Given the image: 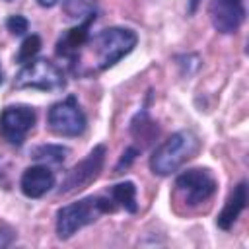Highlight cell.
<instances>
[{"label":"cell","mask_w":249,"mask_h":249,"mask_svg":"<svg viewBox=\"0 0 249 249\" xmlns=\"http://www.w3.org/2000/svg\"><path fill=\"white\" fill-rule=\"evenodd\" d=\"M136 41H138L136 33L124 27H109L93 35V39H88L84 47H89V53L93 56L88 74L111 68L115 62H119L136 47Z\"/></svg>","instance_id":"6da1fadb"},{"label":"cell","mask_w":249,"mask_h":249,"mask_svg":"<svg viewBox=\"0 0 249 249\" xmlns=\"http://www.w3.org/2000/svg\"><path fill=\"white\" fill-rule=\"evenodd\" d=\"M198 152H200V140L196 138V134L191 130H179L154 150L150 158V169L161 177L171 175L183 163L193 160Z\"/></svg>","instance_id":"7a4b0ae2"},{"label":"cell","mask_w":249,"mask_h":249,"mask_svg":"<svg viewBox=\"0 0 249 249\" xmlns=\"http://www.w3.org/2000/svg\"><path fill=\"white\" fill-rule=\"evenodd\" d=\"M115 212L113 198L105 196H88L78 202L66 204L56 212V233L60 239L72 237L78 230L97 220L99 214Z\"/></svg>","instance_id":"3957f363"},{"label":"cell","mask_w":249,"mask_h":249,"mask_svg":"<svg viewBox=\"0 0 249 249\" xmlns=\"http://www.w3.org/2000/svg\"><path fill=\"white\" fill-rule=\"evenodd\" d=\"M66 84L62 70L47 60V58H37L25 62V66L18 72L14 86L18 89H41V91H56L62 89Z\"/></svg>","instance_id":"277c9868"},{"label":"cell","mask_w":249,"mask_h":249,"mask_svg":"<svg viewBox=\"0 0 249 249\" xmlns=\"http://www.w3.org/2000/svg\"><path fill=\"white\" fill-rule=\"evenodd\" d=\"M47 121H49L51 130L60 136H80L88 124L86 115L80 109L74 95H68L66 99L54 103L49 109Z\"/></svg>","instance_id":"5b68a950"},{"label":"cell","mask_w":249,"mask_h":249,"mask_svg":"<svg viewBox=\"0 0 249 249\" xmlns=\"http://www.w3.org/2000/svg\"><path fill=\"white\" fill-rule=\"evenodd\" d=\"M105 163V146L99 144L95 146L80 163H76L64 177L62 187H60V195H68V193H76L82 191L86 187H89L101 173Z\"/></svg>","instance_id":"8992f818"},{"label":"cell","mask_w":249,"mask_h":249,"mask_svg":"<svg viewBox=\"0 0 249 249\" xmlns=\"http://www.w3.org/2000/svg\"><path fill=\"white\" fill-rule=\"evenodd\" d=\"M175 187L183 202H187L189 206H196L200 202H206L216 193L218 183L208 169H187L177 177Z\"/></svg>","instance_id":"52a82bcc"},{"label":"cell","mask_w":249,"mask_h":249,"mask_svg":"<svg viewBox=\"0 0 249 249\" xmlns=\"http://www.w3.org/2000/svg\"><path fill=\"white\" fill-rule=\"evenodd\" d=\"M35 111L27 105H12L0 113V134L12 146H21L35 124Z\"/></svg>","instance_id":"ba28073f"},{"label":"cell","mask_w":249,"mask_h":249,"mask_svg":"<svg viewBox=\"0 0 249 249\" xmlns=\"http://www.w3.org/2000/svg\"><path fill=\"white\" fill-rule=\"evenodd\" d=\"M245 18L241 0H210V19L216 31L230 35L235 33Z\"/></svg>","instance_id":"9c48e42d"},{"label":"cell","mask_w":249,"mask_h":249,"mask_svg":"<svg viewBox=\"0 0 249 249\" xmlns=\"http://www.w3.org/2000/svg\"><path fill=\"white\" fill-rule=\"evenodd\" d=\"M93 21H95V12L89 14L80 25L68 29V31L58 39V43H56V54L74 60L76 54L84 49L86 41L89 39V27H91Z\"/></svg>","instance_id":"30bf717a"},{"label":"cell","mask_w":249,"mask_h":249,"mask_svg":"<svg viewBox=\"0 0 249 249\" xmlns=\"http://www.w3.org/2000/svg\"><path fill=\"white\" fill-rule=\"evenodd\" d=\"M21 191L29 198H39L54 187V173L47 165H31L21 175Z\"/></svg>","instance_id":"8fae6325"},{"label":"cell","mask_w":249,"mask_h":249,"mask_svg":"<svg viewBox=\"0 0 249 249\" xmlns=\"http://www.w3.org/2000/svg\"><path fill=\"white\" fill-rule=\"evenodd\" d=\"M245 206H247V183L241 181V183L233 189V193L230 195V198L226 200L222 212L218 214V218H216L218 228L230 230V228L233 226V222L239 218V214L245 210Z\"/></svg>","instance_id":"7c38bea8"},{"label":"cell","mask_w":249,"mask_h":249,"mask_svg":"<svg viewBox=\"0 0 249 249\" xmlns=\"http://www.w3.org/2000/svg\"><path fill=\"white\" fill-rule=\"evenodd\" d=\"M130 132H132L134 140H138V142H142V144H150V142L158 136L160 128H158V124L150 119V115H148L146 111H140V113L132 119V123H130Z\"/></svg>","instance_id":"4fadbf2b"},{"label":"cell","mask_w":249,"mask_h":249,"mask_svg":"<svg viewBox=\"0 0 249 249\" xmlns=\"http://www.w3.org/2000/svg\"><path fill=\"white\" fill-rule=\"evenodd\" d=\"M68 148L60 144H41L31 150V158L43 163H62L68 156Z\"/></svg>","instance_id":"5bb4252c"},{"label":"cell","mask_w":249,"mask_h":249,"mask_svg":"<svg viewBox=\"0 0 249 249\" xmlns=\"http://www.w3.org/2000/svg\"><path fill=\"white\" fill-rule=\"evenodd\" d=\"M111 196L115 202H119L121 206H124V210L128 212H136L138 204H136V187L132 181H123L119 185L113 187Z\"/></svg>","instance_id":"9a60e30c"},{"label":"cell","mask_w":249,"mask_h":249,"mask_svg":"<svg viewBox=\"0 0 249 249\" xmlns=\"http://www.w3.org/2000/svg\"><path fill=\"white\" fill-rule=\"evenodd\" d=\"M97 0H64V14L72 19H82L93 14Z\"/></svg>","instance_id":"2e32d148"},{"label":"cell","mask_w":249,"mask_h":249,"mask_svg":"<svg viewBox=\"0 0 249 249\" xmlns=\"http://www.w3.org/2000/svg\"><path fill=\"white\" fill-rule=\"evenodd\" d=\"M41 51V37L39 35H29L23 39L21 47H19V53H18V62H29L35 58V54Z\"/></svg>","instance_id":"e0dca14e"},{"label":"cell","mask_w":249,"mask_h":249,"mask_svg":"<svg viewBox=\"0 0 249 249\" xmlns=\"http://www.w3.org/2000/svg\"><path fill=\"white\" fill-rule=\"evenodd\" d=\"M6 27H8V31H12L14 35H23L25 31H27V27H29V23H27V19L23 18V16H10L8 19H6Z\"/></svg>","instance_id":"ac0fdd59"},{"label":"cell","mask_w":249,"mask_h":249,"mask_svg":"<svg viewBox=\"0 0 249 249\" xmlns=\"http://www.w3.org/2000/svg\"><path fill=\"white\" fill-rule=\"evenodd\" d=\"M136 154H138V150H136V148H126V150H124V154H123V158H121V161L117 163V171H121L123 167H128V165L134 161Z\"/></svg>","instance_id":"d6986e66"},{"label":"cell","mask_w":249,"mask_h":249,"mask_svg":"<svg viewBox=\"0 0 249 249\" xmlns=\"http://www.w3.org/2000/svg\"><path fill=\"white\" fill-rule=\"evenodd\" d=\"M56 2H58V0H37V4L43 6V8H53Z\"/></svg>","instance_id":"ffe728a7"},{"label":"cell","mask_w":249,"mask_h":249,"mask_svg":"<svg viewBox=\"0 0 249 249\" xmlns=\"http://www.w3.org/2000/svg\"><path fill=\"white\" fill-rule=\"evenodd\" d=\"M198 2H200V0H191V4H189V14H195V10H196Z\"/></svg>","instance_id":"44dd1931"}]
</instances>
